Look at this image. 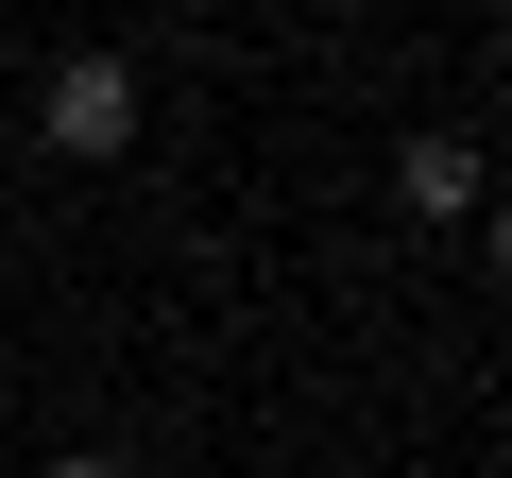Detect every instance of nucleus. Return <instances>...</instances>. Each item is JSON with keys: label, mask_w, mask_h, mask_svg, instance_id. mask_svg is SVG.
<instances>
[{"label": "nucleus", "mask_w": 512, "mask_h": 478, "mask_svg": "<svg viewBox=\"0 0 512 478\" xmlns=\"http://www.w3.org/2000/svg\"><path fill=\"white\" fill-rule=\"evenodd\" d=\"M35 137H52L69 171L137 154V52H69V69H52V103H35Z\"/></svg>", "instance_id": "nucleus-1"}, {"label": "nucleus", "mask_w": 512, "mask_h": 478, "mask_svg": "<svg viewBox=\"0 0 512 478\" xmlns=\"http://www.w3.org/2000/svg\"><path fill=\"white\" fill-rule=\"evenodd\" d=\"M393 205H410V222H461V205H478V137H410V154H393Z\"/></svg>", "instance_id": "nucleus-2"}, {"label": "nucleus", "mask_w": 512, "mask_h": 478, "mask_svg": "<svg viewBox=\"0 0 512 478\" xmlns=\"http://www.w3.org/2000/svg\"><path fill=\"white\" fill-rule=\"evenodd\" d=\"M52 478H137V461H52Z\"/></svg>", "instance_id": "nucleus-3"}]
</instances>
